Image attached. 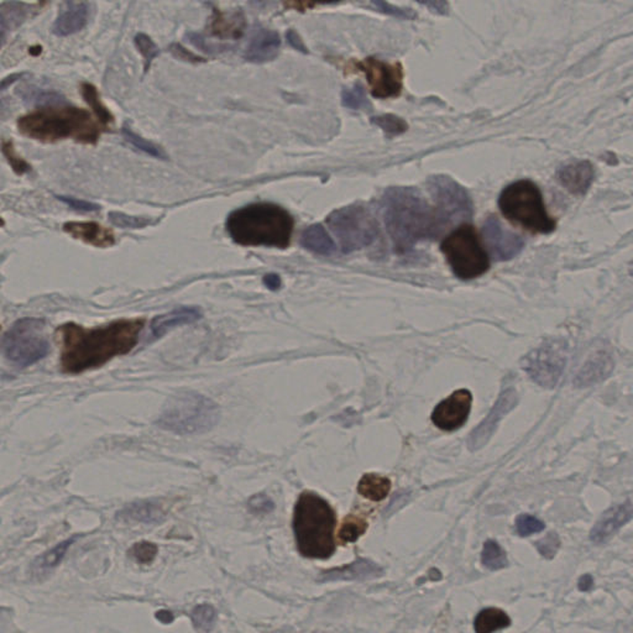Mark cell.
Returning a JSON list of instances; mask_svg holds the SVG:
<instances>
[{"mask_svg": "<svg viewBox=\"0 0 633 633\" xmlns=\"http://www.w3.org/2000/svg\"><path fill=\"white\" fill-rule=\"evenodd\" d=\"M301 244L304 249L320 255H330L335 251L334 241L320 224H314L304 230Z\"/></svg>", "mask_w": 633, "mask_h": 633, "instance_id": "cell-27", "label": "cell"}, {"mask_svg": "<svg viewBox=\"0 0 633 633\" xmlns=\"http://www.w3.org/2000/svg\"><path fill=\"white\" fill-rule=\"evenodd\" d=\"M578 586L580 591H584V593H585V591H590L593 586V577L589 575V574L583 575L581 578L579 579Z\"/></svg>", "mask_w": 633, "mask_h": 633, "instance_id": "cell-53", "label": "cell"}, {"mask_svg": "<svg viewBox=\"0 0 633 633\" xmlns=\"http://www.w3.org/2000/svg\"><path fill=\"white\" fill-rule=\"evenodd\" d=\"M370 1H371V4H373L376 11L387 14V16L399 18V19H406V20L416 18V13L412 9H404V8H399V6H392V4L387 3L386 0H370Z\"/></svg>", "mask_w": 633, "mask_h": 633, "instance_id": "cell-43", "label": "cell"}, {"mask_svg": "<svg viewBox=\"0 0 633 633\" xmlns=\"http://www.w3.org/2000/svg\"><path fill=\"white\" fill-rule=\"evenodd\" d=\"M593 165L589 161H575L559 169L558 180L570 193L583 195L593 183Z\"/></svg>", "mask_w": 633, "mask_h": 633, "instance_id": "cell-20", "label": "cell"}, {"mask_svg": "<svg viewBox=\"0 0 633 633\" xmlns=\"http://www.w3.org/2000/svg\"><path fill=\"white\" fill-rule=\"evenodd\" d=\"M358 68L364 72L366 80L371 88V95L375 98L387 100L399 97L402 92V66L399 64H389L368 57L358 64Z\"/></svg>", "mask_w": 633, "mask_h": 633, "instance_id": "cell-13", "label": "cell"}, {"mask_svg": "<svg viewBox=\"0 0 633 633\" xmlns=\"http://www.w3.org/2000/svg\"><path fill=\"white\" fill-rule=\"evenodd\" d=\"M340 0H284V6L289 9H294L297 11H306L307 9L314 8L315 6H325V4H333Z\"/></svg>", "mask_w": 633, "mask_h": 633, "instance_id": "cell-47", "label": "cell"}, {"mask_svg": "<svg viewBox=\"0 0 633 633\" xmlns=\"http://www.w3.org/2000/svg\"><path fill=\"white\" fill-rule=\"evenodd\" d=\"M368 521L360 514H349L342 522L338 531V541L342 544L355 542L366 532Z\"/></svg>", "mask_w": 633, "mask_h": 633, "instance_id": "cell-31", "label": "cell"}, {"mask_svg": "<svg viewBox=\"0 0 633 633\" xmlns=\"http://www.w3.org/2000/svg\"><path fill=\"white\" fill-rule=\"evenodd\" d=\"M64 230L72 238L100 249L115 244L113 230L95 222H67L64 225Z\"/></svg>", "mask_w": 633, "mask_h": 633, "instance_id": "cell-17", "label": "cell"}, {"mask_svg": "<svg viewBox=\"0 0 633 633\" xmlns=\"http://www.w3.org/2000/svg\"><path fill=\"white\" fill-rule=\"evenodd\" d=\"M21 134L41 143L75 140L80 144L98 143L104 126L88 110L71 105H47L18 120Z\"/></svg>", "mask_w": 633, "mask_h": 633, "instance_id": "cell-4", "label": "cell"}, {"mask_svg": "<svg viewBox=\"0 0 633 633\" xmlns=\"http://www.w3.org/2000/svg\"><path fill=\"white\" fill-rule=\"evenodd\" d=\"M1 151L16 175H24L31 170L30 165L21 157L20 155L16 152V147L11 141H3Z\"/></svg>", "mask_w": 633, "mask_h": 633, "instance_id": "cell-41", "label": "cell"}, {"mask_svg": "<svg viewBox=\"0 0 633 633\" xmlns=\"http://www.w3.org/2000/svg\"><path fill=\"white\" fill-rule=\"evenodd\" d=\"M632 517L633 507L631 502H625L611 507L601 516L598 524L593 526L590 532V539L595 543H603L616 533L622 526L627 524Z\"/></svg>", "mask_w": 633, "mask_h": 633, "instance_id": "cell-19", "label": "cell"}, {"mask_svg": "<svg viewBox=\"0 0 633 633\" xmlns=\"http://www.w3.org/2000/svg\"><path fill=\"white\" fill-rule=\"evenodd\" d=\"M80 90H82V95H83L85 102L88 103V105L97 115L100 124L104 126L105 130H108L110 125L113 124L114 118H113V115L110 113L109 109L100 100L97 88H95V85H90V83H83Z\"/></svg>", "mask_w": 633, "mask_h": 633, "instance_id": "cell-32", "label": "cell"}, {"mask_svg": "<svg viewBox=\"0 0 633 633\" xmlns=\"http://www.w3.org/2000/svg\"><path fill=\"white\" fill-rule=\"evenodd\" d=\"M23 76H24V73H16V75H11L4 78V80H1V90H6L9 85H13L16 80H20Z\"/></svg>", "mask_w": 633, "mask_h": 633, "instance_id": "cell-54", "label": "cell"}, {"mask_svg": "<svg viewBox=\"0 0 633 633\" xmlns=\"http://www.w3.org/2000/svg\"><path fill=\"white\" fill-rule=\"evenodd\" d=\"M342 102L344 107L350 108V109H370V107H371L368 97L365 95L364 88L360 85H355L350 90H343Z\"/></svg>", "mask_w": 633, "mask_h": 633, "instance_id": "cell-37", "label": "cell"}, {"mask_svg": "<svg viewBox=\"0 0 633 633\" xmlns=\"http://www.w3.org/2000/svg\"><path fill=\"white\" fill-rule=\"evenodd\" d=\"M382 574V569L368 559H359L343 568L327 570L320 575V581H338V580H363L376 578Z\"/></svg>", "mask_w": 633, "mask_h": 633, "instance_id": "cell-23", "label": "cell"}, {"mask_svg": "<svg viewBox=\"0 0 633 633\" xmlns=\"http://www.w3.org/2000/svg\"><path fill=\"white\" fill-rule=\"evenodd\" d=\"M511 618L500 608H485L475 618V631L478 633H491L509 627Z\"/></svg>", "mask_w": 633, "mask_h": 633, "instance_id": "cell-30", "label": "cell"}, {"mask_svg": "<svg viewBox=\"0 0 633 633\" xmlns=\"http://www.w3.org/2000/svg\"><path fill=\"white\" fill-rule=\"evenodd\" d=\"M170 51L171 54L175 56L176 59H179V60L191 62V64L205 62L203 59H200L198 56H195V54H192L191 51L186 50L185 47L180 45V44H172V45L170 46Z\"/></svg>", "mask_w": 633, "mask_h": 633, "instance_id": "cell-49", "label": "cell"}, {"mask_svg": "<svg viewBox=\"0 0 633 633\" xmlns=\"http://www.w3.org/2000/svg\"><path fill=\"white\" fill-rule=\"evenodd\" d=\"M264 284L271 291H276L281 287V279L276 274L266 275L264 277Z\"/></svg>", "mask_w": 633, "mask_h": 633, "instance_id": "cell-52", "label": "cell"}, {"mask_svg": "<svg viewBox=\"0 0 633 633\" xmlns=\"http://www.w3.org/2000/svg\"><path fill=\"white\" fill-rule=\"evenodd\" d=\"M202 317L203 312L198 307H181L167 313L156 315L150 323V330L155 338H161L176 327L195 323Z\"/></svg>", "mask_w": 633, "mask_h": 633, "instance_id": "cell-22", "label": "cell"}, {"mask_svg": "<svg viewBox=\"0 0 633 633\" xmlns=\"http://www.w3.org/2000/svg\"><path fill=\"white\" fill-rule=\"evenodd\" d=\"M516 529L519 536L527 537L531 534L542 532L544 529V524L541 519H536L531 514H521L516 519Z\"/></svg>", "mask_w": 633, "mask_h": 633, "instance_id": "cell-42", "label": "cell"}, {"mask_svg": "<svg viewBox=\"0 0 633 633\" xmlns=\"http://www.w3.org/2000/svg\"><path fill=\"white\" fill-rule=\"evenodd\" d=\"M629 274L632 275L633 276V261L632 264H631V266H629Z\"/></svg>", "mask_w": 633, "mask_h": 633, "instance_id": "cell-57", "label": "cell"}, {"mask_svg": "<svg viewBox=\"0 0 633 633\" xmlns=\"http://www.w3.org/2000/svg\"><path fill=\"white\" fill-rule=\"evenodd\" d=\"M45 327V322L39 318L16 320L1 342L6 359L19 368H28L46 358L50 343Z\"/></svg>", "mask_w": 633, "mask_h": 633, "instance_id": "cell-9", "label": "cell"}, {"mask_svg": "<svg viewBox=\"0 0 633 633\" xmlns=\"http://www.w3.org/2000/svg\"><path fill=\"white\" fill-rule=\"evenodd\" d=\"M428 187L444 227L454 220L471 218V200L468 192L455 181L447 176H433L429 180Z\"/></svg>", "mask_w": 633, "mask_h": 633, "instance_id": "cell-11", "label": "cell"}, {"mask_svg": "<svg viewBox=\"0 0 633 633\" xmlns=\"http://www.w3.org/2000/svg\"><path fill=\"white\" fill-rule=\"evenodd\" d=\"M334 510L314 493L304 491L294 506V532L299 553L306 558L328 559L335 552Z\"/></svg>", "mask_w": 633, "mask_h": 633, "instance_id": "cell-5", "label": "cell"}, {"mask_svg": "<svg viewBox=\"0 0 633 633\" xmlns=\"http://www.w3.org/2000/svg\"><path fill=\"white\" fill-rule=\"evenodd\" d=\"M39 4H26L18 0H8L0 6V24H1V41L6 42V34L26 21L32 13L40 9Z\"/></svg>", "mask_w": 633, "mask_h": 633, "instance_id": "cell-24", "label": "cell"}, {"mask_svg": "<svg viewBox=\"0 0 633 633\" xmlns=\"http://www.w3.org/2000/svg\"><path fill=\"white\" fill-rule=\"evenodd\" d=\"M344 254L364 249L379 235V224L373 215L360 205H348L330 213L327 218Z\"/></svg>", "mask_w": 633, "mask_h": 633, "instance_id": "cell-10", "label": "cell"}, {"mask_svg": "<svg viewBox=\"0 0 633 633\" xmlns=\"http://www.w3.org/2000/svg\"><path fill=\"white\" fill-rule=\"evenodd\" d=\"M281 39L276 31L259 29L250 40L245 51V59L253 64H265L277 57Z\"/></svg>", "mask_w": 633, "mask_h": 633, "instance_id": "cell-21", "label": "cell"}, {"mask_svg": "<svg viewBox=\"0 0 633 633\" xmlns=\"http://www.w3.org/2000/svg\"><path fill=\"white\" fill-rule=\"evenodd\" d=\"M76 541V537L70 539H66L64 542L57 544L56 547L47 550L45 553L40 555L32 563V572L35 575H44L51 572L52 569H55L59 564L62 562V559L65 558L67 550Z\"/></svg>", "mask_w": 633, "mask_h": 633, "instance_id": "cell-29", "label": "cell"}, {"mask_svg": "<svg viewBox=\"0 0 633 633\" xmlns=\"http://www.w3.org/2000/svg\"><path fill=\"white\" fill-rule=\"evenodd\" d=\"M371 121L384 130L386 134L392 135V136L402 134L406 130L409 129L407 123L404 119H401L397 115H380V116H374Z\"/></svg>", "mask_w": 633, "mask_h": 633, "instance_id": "cell-38", "label": "cell"}, {"mask_svg": "<svg viewBox=\"0 0 633 633\" xmlns=\"http://www.w3.org/2000/svg\"><path fill=\"white\" fill-rule=\"evenodd\" d=\"M88 21V6L85 3L71 4L61 13L54 25L57 36H70L82 30Z\"/></svg>", "mask_w": 633, "mask_h": 633, "instance_id": "cell-26", "label": "cell"}, {"mask_svg": "<svg viewBox=\"0 0 633 633\" xmlns=\"http://www.w3.org/2000/svg\"><path fill=\"white\" fill-rule=\"evenodd\" d=\"M613 366L615 363L613 355L605 350H598L595 354L591 355L581 366V369L579 370L574 379V385L577 387H589L598 384L608 379L613 373Z\"/></svg>", "mask_w": 633, "mask_h": 633, "instance_id": "cell-18", "label": "cell"}, {"mask_svg": "<svg viewBox=\"0 0 633 633\" xmlns=\"http://www.w3.org/2000/svg\"><path fill=\"white\" fill-rule=\"evenodd\" d=\"M159 554V548L156 544L147 541H141L135 543L130 549V555L140 564H151Z\"/></svg>", "mask_w": 633, "mask_h": 633, "instance_id": "cell-40", "label": "cell"}, {"mask_svg": "<svg viewBox=\"0 0 633 633\" xmlns=\"http://www.w3.org/2000/svg\"><path fill=\"white\" fill-rule=\"evenodd\" d=\"M135 45H136V49L139 50L140 54L144 57L145 68H146V71L149 70L151 62L160 54L159 47H157V45L155 44L150 36L143 34V32H140V34L135 36Z\"/></svg>", "mask_w": 633, "mask_h": 633, "instance_id": "cell-39", "label": "cell"}, {"mask_svg": "<svg viewBox=\"0 0 633 633\" xmlns=\"http://www.w3.org/2000/svg\"><path fill=\"white\" fill-rule=\"evenodd\" d=\"M481 562L490 570H499L507 567V557L504 549L495 541H486L481 553Z\"/></svg>", "mask_w": 633, "mask_h": 633, "instance_id": "cell-33", "label": "cell"}, {"mask_svg": "<svg viewBox=\"0 0 633 633\" xmlns=\"http://www.w3.org/2000/svg\"><path fill=\"white\" fill-rule=\"evenodd\" d=\"M536 547L538 549L539 553L543 555L544 558L552 559L558 552L560 547V541H559L558 534L550 532L547 537L538 541L536 543Z\"/></svg>", "mask_w": 633, "mask_h": 633, "instance_id": "cell-44", "label": "cell"}, {"mask_svg": "<svg viewBox=\"0 0 633 633\" xmlns=\"http://www.w3.org/2000/svg\"><path fill=\"white\" fill-rule=\"evenodd\" d=\"M391 490V480L379 474H365L360 479L358 491L365 499L381 501L386 499Z\"/></svg>", "mask_w": 633, "mask_h": 633, "instance_id": "cell-28", "label": "cell"}, {"mask_svg": "<svg viewBox=\"0 0 633 633\" xmlns=\"http://www.w3.org/2000/svg\"><path fill=\"white\" fill-rule=\"evenodd\" d=\"M567 364V345L563 342H547L524 360V370L534 382L553 389L558 384Z\"/></svg>", "mask_w": 633, "mask_h": 633, "instance_id": "cell-12", "label": "cell"}, {"mask_svg": "<svg viewBox=\"0 0 633 633\" xmlns=\"http://www.w3.org/2000/svg\"><path fill=\"white\" fill-rule=\"evenodd\" d=\"M499 207L506 219L539 234L555 230V220L549 217L543 195L532 181H516L500 195Z\"/></svg>", "mask_w": 633, "mask_h": 633, "instance_id": "cell-7", "label": "cell"}, {"mask_svg": "<svg viewBox=\"0 0 633 633\" xmlns=\"http://www.w3.org/2000/svg\"><path fill=\"white\" fill-rule=\"evenodd\" d=\"M294 227V218L287 210L267 202L244 205L233 210L225 220L230 239L241 246L286 249Z\"/></svg>", "mask_w": 633, "mask_h": 633, "instance_id": "cell-3", "label": "cell"}, {"mask_svg": "<svg viewBox=\"0 0 633 633\" xmlns=\"http://www.w3.org/2000/svg\"><path fill=\"white\" fill-rule=\"evenodd\" d=\"M245 21L243 16L235 14L233 20H227L222 14H218L217 19L213 21V30L219 36H236L241 35L244 29Z\"/></svg>", "mask_w": 633, "mask_h": 633, "instance_id": "cell-36", "label": "cell"}, {"mask_svg": "<svg viewBox=\"0 0 633 633\" xmlns=\"http://www.w3.org/2000/svg\"><path fill=\"white\" fill-rule=\"evenodd\" d=\"M248 507L255 514H269L274 510V502L264 494L254 495L248 502Z\"/></svg>", "mask_w": 633, "mask_h": 633, "instance_id": "cell-46", "label": "cell"}, {"mask_svg": "<svg viewBox=\"0 0 633 633\" xmlns=\"http://www.w3.org/2000/svg\"><path fill=\"white\" fill-rule=\"evenodd\" d=\"M156 618L162 623H171L174 621V616H172V613H169V611H159V613H156Z\"/></svg>", "mask_w": 633, "mask_h": 633, "instance_id": "cell-55", "label": "cell"}, {"mask_svg": "<svg viewBox=\"0 0 633 633\" xmlns=\"http://www.w3.org/2000/svg\"><path fill=\"white\" fill-rule=\"evenodd\" d=\"M121 133H123V136H124L125 140H126L129 144L133 145L134 147H136V149L143 151L145 154L152 156L155 159L167 160V156H166L165 151L161 149L160 146L155 145L154 143H151L149 140L144 139L143 136L136 134L133 130H130L129 128H123Z\"/></svg>", "mask_w": 633, "mask_h": 633, "instance_id": "cell-34", "label": "cell"}, {"mask_svg": "<svg viewBox=\"0 0 633 633\" xmlns=\"http://www.w3.org/2000/svg\"><path fill=\"white\" fill-rule=\"evenodd\" d=\"M473 394L468 390H458L437 404L432 414L433 423L447 432L457 430L468 421Z\"/></svg>", "mask_w": 633, "mask_h": 633, "instance_id": "cell-14", "label": "cell"}, {"mask_svg": "<svg viewBox=\"0 0 633 633\" xmlns=\"http://www.w3.org/2000/svg\"><path fill=\"white\" fill-rule=\"evenodd\" d=\"M384 219L394 250L412 251L421 240L435 239L445 229L435 207L414 188H391L384 197Z\"/></svg>", "mask_w": 633, "mask_h": 633, "instance_id": "cell-2", "label": "cell"}, {"mask_svg": "<svg viewBox=\"0 0 633 633\" xmlns=\"http://www.w3.org/2000/svg\"><path fill=\"white\" fill-rule=\"evenodd\" d=\"M249 1L251 6H254L255 8H260V9L267 8V6H271L274 3V0H249Z\"/></svg>", "mask_w": 633, "mask_h": 633, "instance_id": "cell-56", "label": "cell"}, {"mask_svg": "<svg viewBox=\"0 0 633 633\" xmlns=\"http://www.w3.org/2000/svg\"><path fill=\"white\" fill-rule=\"evenodd\" d=\"M109 219L113 224L118 227H124V228H143L149 224V220L144 218H136V217H129V215H123V213H110Z\"/></svg>", "mask_w": 633, "mask_h": 633, "instance_id": "cell-45", "label": "cell"}, {"mask_svg": "<svg viewBox=\"0 0 633 633\" xmlns=\"http://www.w3.org/2000/svg\"><path fill=\"white\" fill-rule=\"evenodd\" d=\"M483 233L491 254L499 261L514 259L524 249V239L519 235L505 229L495 215L486 219Z\"/></svg>", "mask_w": 633, "mask_h": 633, "instance_id": "cell-15", "label": "cell"}, {"mask_svg": "<svg viewBox=\"0 0 633 633\" xmlns=\"http://www.w3.org/2000/svg\"><path fill=\"white\" fill-rule=\"evenodd\" d=\"M57 200H60L61 202H64L65 205L71 207L72 210H78V212H95V210H100V205H97L95 203L87 202V200H77V198H73V197L57 195Z\"/></svg>", "mask_w": 633, "mask_h": 633, "instance_id": "cell-48", "label": "cell"}, {"mask_svg": "<svg viewBox=\"0 0 633 633\" xmlns=\"http://www.w3.org/2000/svg\"><path fill=\"white\" fill-rule=\"evenodd\" d=\"M286 39H287V42H289V45L294 49L296 51H299V52H302V54H308L309 51L307 49V46L304 45L303 40L301 39V36L296 32L294 30H289L286 32Z\"/></svg>", "mask_w": 633, "mask_h": 633, "instance_id": "cell-51", "label": "cell"}, {"mask_svg": "<svg viewBox=\"0 0 633 633\" xmlns=\"http://www.w3.org/2000/svg\"><path fill=\"white\" fill-rule=\"evenodd\" d=\"M219 419V406L213 399L190 391L167 399L155 424L171 433L193 435L210 432Z\"/></svg>", "mask_w": 633, "mask_h": 633, "instance_id": "cell-6", "label": "cell"}, {"mask_svg": "<svg viewBox=\"0 0 633 633\" xmlns=\"http://www.w3.org/2000/svg\"><path fill=\"white\" fill-rule=\"evenodd\" d=\"M516 404H517V394L514 390H506L502 392L489 416L471 434V437L469 439L470 449L475 450L484 447L498 428L500 421L504 418L505 414H509L510 411L514 409Z\"/></svg>", "mask_w": 633, "mask_h": 633, "instance_id": "cell-16", "label": "cell"}, {"mask_svg": "<svg viewBox=\"0 0 633 633\" xmlns=\"http://www.w3.org/2000/svg\"><path fill=\"white\" fill-rule=\"evenodd\" d=\"M165 516L162 506L155 500L136 501L128 505L118 514V517L123 521L146 524H160L165 519Z\"/></svg>", "mask_w": 633, "mask_h": 633, "instance_id": "cell-25", "label": "cell"}, {"mask_svg": "<svg viewBox=\"0 0 633 633\" xmlns=\"http://www.w3.org/2000/svg\"><path fill=\"white\" fill-rule=\"evenodd\" d=\"M419 4L427 6L429 11L438 16H448L450 11L448 0H416Z\"/></svg>", "mask_w": 633, "mask_h": 633, "instance_id": "cell-50", "label": "cell"}, {"mask_svg": "<svg viewBox=\"0 0 633 633\" xmlns=\"http://www.w3.org/2000/svg\"><path fill=\"white\" fill-rule=\"evenodd\" d=\"M440 249L458 279H476L490 269L489 255L471 225L464 224L454 230L443 240Z\"/></svg>", "mask_w": 633, "mask_h": 633, "instance_id": "cell-8", "label": "cell"}, {"mask_svg": "<svg viewBox=\"0 0 633 633\" xmlns=\"http://www.w3.org/2000/svg\"><path fill=\"white\" fill-rule=\"evenodd\" d=\"M217 618L215 608L208 603H202L195 606L191 613V621L195 629L198 631H210L213 627Z\"/></svg>", "mask_w": 633, "mask_h": 633, "instance_id": "cell-35", "label": "cell"}, {"mask_svg": "<svg viewBox=\"0 0 633 633\" xmlns=\"http://www.w3.org/2000/svg\"><path fill=\"white\" fill-rule=\"evenodd\" d=\"M144 325V318L113 320L95 328L67 322L57 330L61 370L65 374H82L129 354L139 343Z\"/></svg>", "mask_w": 633, "mask_h": 633, "instance_id": "cell-1", "label": "cell"}]
</instances>
